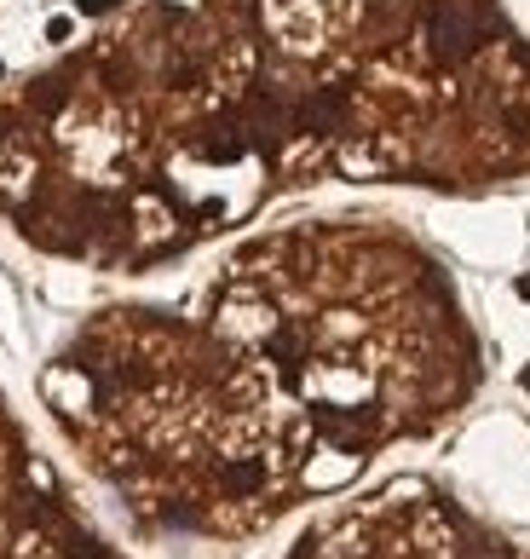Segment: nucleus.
Here are the masks:
<instances>
[{
  "instance_id": "7ed1b4c3",
  "label": "nucleus",
  "mask_w": 530,
  "mask_h": 559,
  "mask_svg": "<svg viewBox=\"0 0 530 559\" xmlns=\"http://www.w3.org/2000/svg\"><path fill=\"white\" fill-rule=\"evenodd\" d=\"M0 559H110L0 398Z\"/></svg>"
},
{
  "instance_id": "f03ea898",
  "label": "nucleus",
  "mask_w": 530,
  "mask_h": 559,
  "mask_svg": "<svg viewBox=\"0 0 530 559\" xmlns=\"http://www.w3.org/2000/svg\"><path fill=\"white\" fill-rule=\"evenodd\" d=\"M283 559H530L490 531L473 507L427 478H393L381 490L323 507Z\"/></svg>"
},
{
  "instance_id": "f257e3e1",
  "label": "nucleus",
  "mask_w": 530,
  "mask_h": 559,
  "mask_svg": "<svg viewBox=\"0 0 530 559\" xmlns=\"http://www.w3.org/2000/svg\"><path fill=\"white\" fill-rule=\"evenodd\" d=\"M64 444L138 531L248 542L352 485L277 358L202 312H104L46 364Z\"/></svg>"
}]
</instances>
